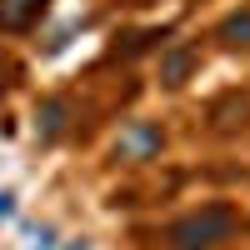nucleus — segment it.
<instances>
[{
  "label": "nucleus",
  "mask_w": 250,
  "mask_h": 250,
  "mask_svg": "<svg viewBox=\"0 0 250 250\" xmlns=\"http://www.w3.org/2000/svg\"><path fill=\"white\" fill-rule=\"evenodd\" d=\"M220 40H230V45H250V15H230L220 25Z\"/></svg>",
  "instance_id": "nucleus-4"
},
{
  "label": "nucleus",
  "mask_w": 250,
  "mask_h": 250,
  "mask_svg": "<svg viewBox=\"0 0 250 250\" xmlns=\"http://www.w3.org/2000/svg\"><path fill=\"white\" fill-rule=\"evenodd\" d=\"M0 90H5V70H0Z\"/></svg>",
  "instance_id": "nucleus-8"
},
{
  "label": "nucleus",
  "mask_w": 250,
  "mask_h": 250,
  "mask_svg": "<svg viewBox=\"0 0 250 250\" xmlns=\"http://www.w3.org/2000/svg\"><path fill=\"white\" fill-rule=\"evenodd\" d=\"M60 115H65V105H60V100H50V105H45V135L60 130Z\"/></svg>",
  "instance_id": "nucleus-6"
},
{
  "label": "nucleus",
  "mask_w": 250,
  "mask_h": 250,
  "mask_svg": "<svg viewBox=\"0 0 250 250\" xmlns=\"http://www.w3.org/2000/svg\"><path fill=\"white\" fill-rule=\"evenodd\" d=\"M40 10H45V0H0V25L5 30H30Z\"/></svg>",
  "instance_id": "nucleus-2"
},
{
  "label": "nucleus",
  "mask_w": 250,
  "mask_h": 250,
  "mask_svg": "<svg viewBox=\"0 0 250 250\" xmlns=\"http://www.w3.org/2000/svg\"><path fill=\"white\" fill-rule=\"evenodd\" d=\"M75 250H90V245H85V240H80V245H75Z\"/></svg>",
  "instance_id": "nucleus-9"
},
{
  "label": "nucleus",
  "mask_w": 250,
  "mask_h": 250,
  "mask_svg": "<svg viewBox=\"0 0 250 250\" xmlns=\"http://www.w3.org/2000/svg\"><path fill=\"white\" fill-rule=\"evenodd\" d=\"M190 60H195L190 50H175L170 60H165V80H170V85H180V80H185V70H190Z\"/></svg>",
  "instance_id": "nucleus-5"
},
{
  "label": "nucleus",
  "mask_w": 250,
  "mask_h": 250,
  "mask_svg": "<svg viewBox=\"0 0 250 250\" xmlns=\"http://www.w3.org/2000/svg\"><path fill=\"white\" fill-rule=\"evenodd\" d=\"M10 210H15V195H10V190H0V220H5Z\"/></svg>",
  "instance_id": "nucleus-7"
},
{
  "label": "nucleus",
  "mask_w": 250,
  "mask_h": 250,
  "mask_svg": "<svg viewBox=\"0 0 250 250\" xmlns=\"http://www.w3.org/2000/svg\"><path fill=\"white\" fill-rule=\"evenodd\" d=\"M230 230H235L230 205H205V210H195V215L170 225V240H175V250H210L220 240H230Z\"/></svg>",
  "instance_id": "nucleus-1"
},
{
  "label": "nucleus",
  "mask_w": 250,
  "mask_h": 250,
  "mask_svg": "<svg viewBox=\"0 0 250 250\" xmlns=\"http://www.w3.org/2000/svg\"><path fill=\"white\" fill-rule=\"evenodd\" d=\"M150 150H160V130H150V125H135L120 140V155H150Z\"/></svg>",
  "instance_id": "nucleus-3"
}]
</instances>
